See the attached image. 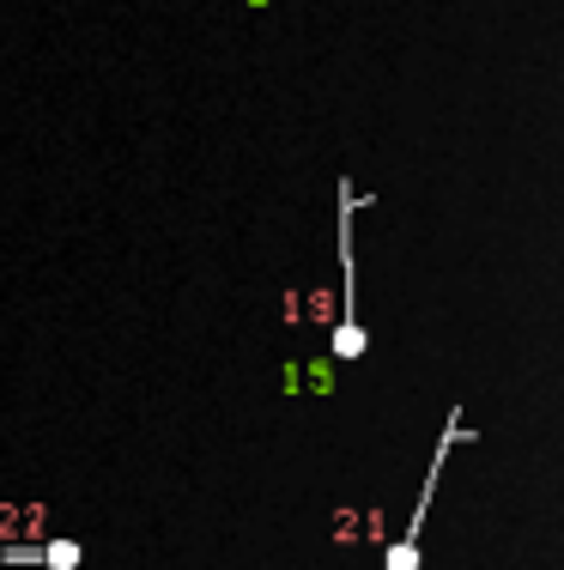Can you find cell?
<instances>
[{
    "instance_id": "cell-3",
    "label": "cell",
    "mask_w": 564,
    "mask_h": 570,
    "mask_svg": "<svg viewBox=\"0 0 564 570\" xmlns=\"http://www.w3.org/2000/svg\"><path fill=\"white\" fill-rule=\"evenodd\" d=\"M37 559H43L49 570H79V547H73V540H49Z\"/></svg>"
},
{
    "instance_id": "cell-2",
    "label": "cell",
    "mask_w": 564,
    "mask_h": 570,
    "mask_svg": "<svg viewBox=\"0 0 564 570\" xmlns=\"http://www.w3.org/2000/svg\"><path fill=\"white\" fill-rule=\"evenodd\" d=\"M474 431L462 425V406H449V419H443V438H437V455H432V473H425L419 485V515H407V540H395V547L383 552V570H419V528H425V510H432V492H437V473L443 461H449L455 443H467Z\"/></svg>"
},
{
    "instance_id": "cell-1",
    "label": "cell",
    "mask_w": 564,
    "mask_h": 570,
    "mask_svg": "<svg viewBox=\"0 0 564 570\" xmlns=\"http://www.w3.org/2000/svg\"><path fill=\"white\" fill-rule=\"evenodd\" d=\"M370 207V195H358L353 188V176H340V279H346V292H340V322H334V358H365L370 352V334H365V322H358V255H353V225H358V213Z\"/></svg>"
}]
</instances>
